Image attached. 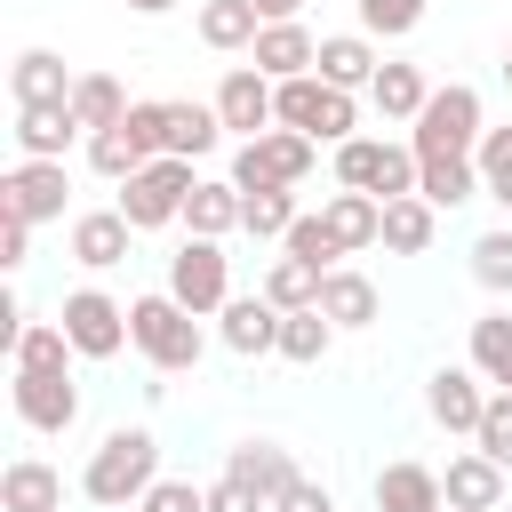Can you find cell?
<instances>
[{"mask_svg": "<svg viewBox=\"0 0 512 512\" xmlns=\"http://www.w3.org/2000/svg\"><path fill=\"white\" fill-rule=\"evenodd\" d=\"M152 488H160V440H152L144 424H112V432L96 440L88 472H80V496L104 504V512H128V504H144Z\"/></svg>", "mask_w": 512, "mask_h": 512, "instance_id": "cell-1", "label": "cell"}, {"mask_svg": "<svg viewBox=\"0 0 512 512\" xmlns=\"http://www.w3.org/2000/svg\"><path fill=\"white\" fill-rule=\"evenodd\" d=\"M128 344L152 360V376H184V368H200V352H208V336H200V312H184L168 288H152V296H128Z\"/></svg>", "mask_w": 512, "mask_h": 512, "instance_id": "cell-2", "label": "cell"}, {"mask_svg": "<svg viewBox=\"0 0 512 512\" xmlns=\"http://www.w3.org/2000/svg\"><path fill=\"white\" fill-rule=\"evenodd\" d=\"M480 136H488L480 96H472L464 80H448V88H432V104L416 112L408 152H416V160H472V152H480Z\"/></svg>", "mask_w": 512, "mask_h": 512, "instance_id": "cell-3", "label": "cell"}, {"mask_svg": "<svg viewBox=\"0 0 512 512\" xmlns=\"http://www.w3.org/2000/svg\"><path fill=\"white\" fill-rule=\"evenodd\" d=\"M336 192L408 200L416 192V152L408 144H384V136H352V144H336Z\"/></svg>", "mask_w": 512, "mask_h": 512, "instance_id": "cell-4", "label": "cell"}, {"mask_svg": "<svg viewBox=\"0 0 512 512\" xmlns=\"http://www.w3.org/2000/svg\"><path fill=\"white\" fill-rule=\"evenodd\" d=\"M280 128H296V136H312V144H352L360 104H352L344 88H328L320 72H304V80H280Z\"/></svg>", "mask_w": 512, "mask_h": 512, "instance_id": "cell-5", "label": "cell"}, {"mask_svg": "<svg viewBox=\"0 0 512 512\" xmlns=\"http://www.w3.org/2000/svg\"><path fill=\"white\" fill-rule=\"evenodd\" d=\"M312 136H296V128H272V136H256V144H240L232 152V184L240 192H296L304 176H312Z\"/></svg>", "mask_w": 512, "mask_h": 512, "instance_id": "cell-6", "label": "cell"}, {"mask_svg": "<svg viewBox=\"0 0 512 512\" xmlns=\"http://www.w3.org/2000/svg\"><path fill=\"white\" fill-rule=\"evenodd\" d=\"M192 160H152V168H136L128 184H120V216L136 224V232H160V224H184V200H192Z\"/></svg>", "mask_w": 512, "mask_h": 512, "instance_id": "cell-7", "label": "cell"}, {"mask_svg": "<svg viewBox=\"0 0 512 512\" xmlns=\"http://www.w3.org/2000/svg\"><path fill=\"white\" fill-rule=\"evenodd\" d=\"M168 296L184 304V312H224L232 304V256H224V240H184L176 256H168Z\"/></svg>", "mask_w": 512, "mask_h": 512, "instance_id": "cell-8", "label": "cell"}, {"mask_svg": "<svg viewBox=\"0 0 512 512\" xmlns=\"http://www.w3.org/2000/svg\"><path fill=\"white\" fill-rule=\"evenodd\" d=\"M56 320H64V336H72L80 360H120L128 352V304L104 296V288H72Z\"/></svg>", "mask_w": 512, "mask_h": 512, "instance_id": "cell-9", "label": "cell"}, {"mask_svg": "<svg viewBox=\"0 0 512 512\" xmlns=\"http://www.w3.org/2000/svg\"><path fill=\"white\" fill-rule=\"evenodd\" d=\"M216 120H224L240 144H256V136L280 128V88H272L256 64H232V72L216 80Z\"/></svg>", "mask_w": 512, "mask_h": 512, "instance_id": "cell-10", "label": "cell"}, {"mask_svg": "<svg viewBox=\"0 0 512 512\" xmlns=\"http://www.w3.org/2000/svg\"><path fill=\"white\" fill-rule=\"evenodd\" d=\"M224 480H232V488H248V496L272 512L304 472H296V456H288L280 440H240V448H224Z\"/></svg>", "mask_w": 512, "mask_h": 512, "instance_id": "cell-11", "label": "cell"}, {"mask_svg": "<svg viewBox=\"0 0 512 512\" xmlns=\"http://www.w3.org/2000/svg\"><path fill=\"white\" fill-rule=\"evenodd\" d=\"M0 208L24 224H56L64 216V160H16L0 176Z\"/></svg>", "mask_w": 512, "mask_h": 512, "instance_id": "cell-12", "label": "cell"}, {"mask_svg": "<svg viewBox=\"0 0 512 512\" xmlns=\"http://www.w3.org/2000/svg\"><path fill=\"white\" fill-rule=\"evenodd\" d=\"M424 416L440 424V432H480V416H488V392H480V368H432L424 376Z\"/></svg>", "mask_w": 512, "mask_h": 512, "instance_id": "cell-13", "label": "cell"}, {"mask_svg": "<svg viewBox=\"0 0 512 512\" xmlns=\"http://www.w3.org/2000/svg\"><path fill=\"white\" fill-rule=\"evenodd\" d=\"M72 88H80V72H72L56 48H24V56L8 64V96H16V112H40V104H72Z\"/></svg>", "mask_w": 512, "mask_h": 512, "instance_id": "cell-14", "label": "cell"}, {"mask_svg": "<svg viewBox=\"0 0 512 512\" xmlns=\"http://www.w3.org/2000/svg\"><path fill=\"white\" fill-rule=\"evenodd\" d=\"M280 304L272 296H232L224 312H216V336H224V352H240V360H264V352H280Z\"/></svg>", "mask_w": 512, "mask_h": 512, "instance_id": "cell-15", "label": "cell"}, {"mask_svg": "<svg viewBox=\"0 0 512 512\" xmlns=\"http://www.w3.org/2000/svg\"><path fill=\"white\" fill-rule=\"evenodd\" d=\"M440 496H448V512H504V464L480 456V448H464V456H448Z\"/></svg>", "mask_w": 512, "mask_h": 512, "instance_id": "cell-16", "label": "cell"}, {"mask_svg": "<svg viewBox=\"0 0 512 512\" xmlns=\"http://www.w3.org/2000/svg\"><path fill=\"white\" fill-rule=\"evenodd\" d=\"M248 64L280 88V80H304V72L320 64V40H312V24H264L256 48H248Z\"/></svg>", "mask_w": 512, "mask_h": 512, "instance_id": "cell-17", "label": "cell"}, {"mask_svg": "<svg viewBox=\"0 0 512 512\" xmlns=\"http://www.w3.org/2000/svg\"><path fill=\"white\" fill-rule=\"evenodd\" d=\"M72 416H80L72 368H64V376H16V424H32V432H72Z\"/></svg>", "mask_w": 512, "mask_h": 512, "instance_id": "cell-18", "label": "cell"}, {"mask_svg": "<svg viewBox=\"0 0 512 512\" xmlns=\"http://www.w3.org/2000/svg\"><path fill=\"white\" fill-rule=\"evenodd\" d=\"M128 240H136V224H128L120 208H88V216H72V264H88V272L128 264Z\"/></svg>", "mask_w": 512, "mask_h": 512, "instance_id": "cell-19", "label": "cell"}, {"mask_svg": "<svg viewBox=\"0 0 512 512\" xmlns=\"http://www.w3.org/2000/svg\"><path fill=\"white\" fill-rule=\"evenodd\" d=\"M368 496H376V512H448V496H440V472H432V464H416V456L384 464Z\"/></svg>", "mask_w": 512, "mask_h": 512, "instance_id": "cell-20", "label": "cell"}, {"mask_svg": "<svg viewBox=\"0 0 512 512\" xmlns=\"http://www.w3.org/2000/svg\"><path fill=\"white\" fill-rule=\"evenodd\" d=\"M312 72H320L328 88H344V96H352V88H376L384 56H376V40H368V32H328V40H320V64H312Z\"/></svg>", "mask_w": 512, "mask_h": 512, "instance_id": "cell-21", "label": "cell"}, {"mask_svg": "<svg viewBox=\"0 0 512 512\" xmlns=\"http://www.w3.org/2000/svg\"><path fill=\"white\" fill-rule=\"evenodd\" d=\"M16 160H64L72 152V136H88L80 120H72V104H40V112H16Z\"/></svg>", "mask_w": 512, "mask_h": 512, "instance_id": "cell-22", "label": "cell"}, {"mask_svg": "<svg viewBox=\"0 0 512 512\" xmlns=\"http://www.w3.org/2000/svg\"><path fill=\"white\" fill-rule=\"evenodd\" d=\"M320 224L336 232L344 256H360V248L384 240V200H368V192H328V200H320Z\"/></svg>", "mask_w": 512, "mask_h": 512, "instance_id": "cell-23", "label": "cell"}, {"mask_svg": "<svg viewBox=\"0 0 512 512\" xmlns=\"http://www.w3.org/2000/svg\"><path fill=\"white\" fill-rule=\"evenodd\" d=\"M0 512H64V472L40 456H16L0 472Z\"/></svg>", "mask_w": 512, "mask_h": 512, "instance_id": "cell-24", "label": "cell"}, {"mask_svg": "<svg viewBox=\"0 0 512 512\" xmlns=\"http://www.w3.org/2000/svg\"><path fill=\"white\" fill-rule=\"evenodd\" d=\"M80 352H72V336H64V320H24V336H16V352H8V368L16 376H64Z\"/></svg>", "mask_w": 512, "mask_h": 512, "instance_id": "cell-25", "label": "cell"}, {"mask_svg": "<svg viewBox=\"0 0 512 512\" xmlns=\"http://www.w3.org/2000/svg\"><path fill=\"white\" fill-rule=\"evenodd\" d=\"M320 312H328L336 328H368L384 304H376V280H368V272H344V264H336V272L320 280Z\"/></svg>", "mask_w": 512, "mask_h": 512, "instance_id": "cell-26", "label": "cell"}, {"mask_svg": "<svg viewBox=\"0 0 512 512\" xmlns=\"http://www.w3.org/2000/svg\"><path fill=\"white\" fill-rule=\"evenodd\" d=\"M256 32H264L256 0H200V40H208L216 56H232V48H256Z\"/></svg>", "mask_w": 512, "mask_h": 512, "instance_id": "cell-27", "label": "cell"}, {"mask_svg": "<svg viewBox=\"0 0 512 512\" xmlns=\"http://www.w3.org/2000/svg\"><path fill=\"white\" fill-rule=\"evenodd\" d=\"M464 368H480V384L512 392V312H480L472 320V360Z\"/></svg>", "mask_w": 512, "mask_h": 512, "instance_id": "cell-28", "label": "cell"}, {"mask_svg": "<svg viewBox=\"0 0 512 512\" xmlns=\"http://www.w3.org/2000/svg\"><path fill=\"white\" fill-rule=\"evenodd\" d=\"M368 104H376L384 120H408V128H416V112L432 104V80H424L416 64H384V72H376V88H368Z\"/></svg>", "mask_w": 512, "mask_h": 512, "instance_id": "cell-29", "label": "cell"}, {"mask_svg": "<svg viewBox=\"0 0 512 512\" xmlns=\"http://www.w3.org/2000/svg\"><path fill=\"white\" fill-rule=\"evenodd\" d=\"M72 120H80L88 136L120 128V120H128V88H120L112 72H80V88H72Z\"/></svg>", "mask_w": 512, "mask_h": 512, "instance_id": "cell-30", "label": "cell"}, {"mask_svg": "<svg viewBox=\"0 0 512 512\" xmlns=\"http://www.w3.org/2000/svg\"><path fill=\"white\" fill-rule=\"evenodd\" d=\"M184 224H192V240H224V232H240V184H232V176H224V184H192Z\"/></svg>", "mask_w": 512, "mask_h": 512, "instance_id": "cell-31", "label": "cell"}, {"mask_svg": "<svg viewBox=\"0 0 512 512\" xmlns=\"http://www.w3.org/2000/svg\"><path fill=\"white\" fill-rule=\"evenodd\" d=\"M152 160H160V152H144V136H136L128 120H120V128H104V136H88V168H96V176H112V184H128V176H136V168H152Z\"/></svg>", "mask_w": 512, "mask_h": 512, "instance_id": "cell-32", "label": "cell"}, {"mask_svg": "<svg viewBox=\"0 0 512 512\" xmlns=\"http://www.w3.org/2000/svg\"><path fill=\"white\" fill-rule=\"evenodd\" d=\"M432 216H440V208H432L424 192L384 200V248H392V256H424V248H432Z\"/></svg>", "mask_w": 512, "mask_h": 512, "instance_id": "cell-33", "label": "cell"}, {"mask_svg": "<svg viewBox=\"0 0 512 512\" xmlns=\"http://www.w3.org/2000/svg\"><path fill=\"white\" fill-rule=\"evenodd\" d=\"M216 136H224L216 104H168V160H200L216 152Z\"/></svg>", "mask_w": 512, "mask_h": 512, "instance_id": "cell-34", "label": "cell"}, {"mask_svg": "<svg viewBox=\"0 0 512 512\" xmlns=\"http://www.w3.org/2000/svg\"><path fill=\"white\" fill-rule=\"evenodd\" d=\"M416 192L432 208H464V200H480V168L472 160H416Z\"/></svg>", "mask_w": 512, "mask_h": 512, "instance_id": "cell-35", "label": "cell"}, {"mask_svg": "<svg viewBox=\"0 0 512 512\" xmlns=\"http://www.w3.org/2000/svg\"><path fill=\"white\" fill-rule=\"evenodd\" d=\"M320 264H304V256H272V272H264V296L280 304V312H312L320 304Z\"/></svg>", "mask_w": 512, "mask_h": 512, "instance_id": "cell-36", "label": "cell"}, {"mask_svg": "<svg viewBox=\"0 0 512 512\" xmlns=\"http://www.w3.org/2000/svg\"><path fill=\"white\" fill-rule=\"evenodd\" d=\"M328 344H336V320L312 304V312H288L280 320V360H296V368H312V360H328Z\"/></svg>", "mask_w": 512, "mask_h": 512, "instance_id": "cell-37", "label": "cell"}, {"mask_svg": "<svg viewBox=\"0 0 512 512\" xmlns=\"http://www.w3.org/2000/svg\"><path fill=\"white\" fill-rule=\"evenodd\" d=\"M296 192H240V232H256V240H288L296 232Z\"/></svg>", "mask_w": 512, "mask_h": 512, "instance_id": "cell-38", "label": "cell"}, {"mask_svg": "<svg viewBox=\"0 0 512 512\" xmlns=\"http://www.w3.org/2000/svg\"><path fill=\"white\" fill-rule=\"evenodd\" d=\"M472 168H480V192L512 216V128H488V136H480V152H472Z\"/></svg>", "mask_w": 512, "mask_h": 512, "instance_id": "cell-39", "label": "cell"}, {"mask_svg": "<svg viewBox=\"0 0 512 512\" xmlns=\"http://www.w3.org/2000/svg\"><path fill=\"white\" fill-rule=\"evenodd\" d=\"M472 280L488 296H512V224H496V232L472 240Z\"/></svg>", "mask_w": 512, "mask_h": 512, "instance_id": "cell-40", "label": "cell"}, {"mask_svg": "<svg viewBox=\"0 0 512 512\" xmlns=\"http://www.w3.org/2000/svg\"><path fill=\"white\" fill-rule=\"evenodd\" d=\"M424 24V0H360V32L368 40H400Z\"/></svg>", "mask_w": 512, "mask_h": 512, "instance_id": "cell-41", "label": "cell"}, {"mask_svg": "<svg viewBox=\"0 0 512 512\" xmlns=\"http://www.w3.org/2000/svg\"><path fill=\"white\" fill-rule=\"evenodd\" d=\"M472 448H480V456H496V464L512 472V392H488V416H480Z\"/></svg>", "mask_w": 512, "mask_h": 512, "instance_id": "cell-42", "label": "cell"}, {"mask_svg": "<svg viewBox=\"0 0 512 512\" xmlns=\"http://www.w3.org/2000/svg\"><path fill=\"white\" fill-rule=\"evenodd\" d=\"M280 248H288V256H304V264H320V272H336V256H344V248H336V232H328L320 216H296V232H288Z\"/></svg>", "mask_w": 512, "mask_h": 512, "instance_id": "cell-43", "label": "cell"}, {"mask_svg": "<svg viewBox=\"0 0 512 512\" xmlns=\"http://www.w3.org/2000/svg\"><path fill=\"white\" fill-rule=\"evenodd\" d=\"M136 512H208V488H192V480H160Z\"/></svg>", "mask_w": 512, "mask_h": 512, "instance_id": "cell-44", "label": "cell"}, {"mask_svg": "<svg viewBox=\"0 0 512 512\" xmlns=\"http://www.w3.org/2000/svg\"><path fill=\"white\" fill-rule=\"evenodd\" d=\"M128 128L144 136V152L168 160V104H128Z\"/></svg>", "mask_w": 512, "mask_h": 512, "instance_id": "cell-45", "label": "cell"}, {"mask_svg": "<svg viewBox=\"0 0 512 512\" xmlns=\"http://www.w3.org/2000/svg\"><path fill=\"white\" fill-rule=\"evenodd\" d=\"M24 256H32V224L0 208V264H8V272H24Z\"/></svg>", "mask_w": 512, "mask_h": 512, "instance_id": "cell-46", "label": "cell"}, {"mask_svg": "<svg viewBox=\"0 0 512 512\" xmlns=\"http://www.w3.org/2000/svg\"><path fill=\"white\" fill-rule=\"evenodd\" d=\"M272 512H336V496H328L320 480H296V488H288V496H280Z\"/></svg>", "mask_w": 512, "mask_h": 512, "instance_id": "cell-47", "label": "cell"}, {"mask_svg": "<svg viewBox=\"0 0 512 512\" xmlns=\"http://www.w3.org/2000/svg\"><path fill=\"white\" fill-rule=\"evenodd\" d=\"M208 512H264V504H256L248 488H232V480L216 472V480H208Z\"/></svg>", "mask_w": 512, "mask_h": 512, "instance_id": "cell-48", "label": "cell"}, {"mask_svg": "<svg viewBox=\"0 0 512 512\" xmlns=\"http://www.w3.org/2000/svg\"><path fill=\"white\" fill-rule=\"evenodd\" d=\"M128 8H136V16H168L176 0H128Z\"/></svg>", "mask_w": 512, "mask_h": 512, "instance_id": "cell-49", "label": "cell"}, {"mask_svg": "<svg viewBox=\"0 0 512 512\" xmlns=\"http://www.w3.org/2000/svg\"><path fill=\"white\" fill-rule=\"evenodd\" d=\"M504 88H512V48H504Z\"/></svg>", "mask_w": 512, "mask_h": 512, "instance_id": "cell-50", "label": "cell"}]
</instances>
